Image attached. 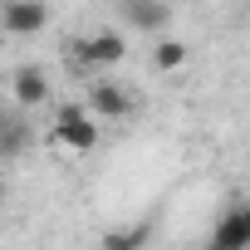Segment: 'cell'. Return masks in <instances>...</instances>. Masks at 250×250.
<instances>
[{"instance_id":"cell-1","label":"cell","mask_w":250,"mask_h":250,"mask_svg":"<svg viewBox=\"0 0 250 250\" xmlns=\"http://www.w3.org/2000/svg\"><path fill=\"white\" fill-rule=\"evenodd\" d=\"M103 138V118L88 108V103H64L59 118H54V143L69 147V152H93Z\"/></svg>"},{"instance_id":"cell-2","label":"cell","mask_w":250,"mask_h":250,"mask_svg":"<svg viewBox=\"0 0 250 250\" xmlns=\"http://www.w3.org/2000/svg\"><path fill=\"white\" fill-rule=\"evenodd\" d=\"M74 54H79V64H88V69H113V64L128 59V40H123V30H93L88 40L74 44Z\"/></svg>"},{"instance_id":"cell-3","label":"cell","mask_w":250,"mask_h":250,"mask_svg":"<svg viewBox=\"0 0 250 250\" xmlns=\"http://www.w3.org/2000/svg\"><path fill=\"white\" fill-rule=\"evenodd\" d=\"M0 25H5V35H15V40H30V35H40L49 25V5L44 0H5Z\"/></svg>"},{"instance_id":"cell-4","label":"cell","mask_w":250,"mask_h":250,"mask_svg":"<svg viewBox=\"0 0 250 250\" xmlns=\"http://www.w3.org/2000/svg\"><path fill=\"white\" fill-rule=\"evenodd\" d=\"M83 103H88V108H93L103 123H123V118L133 113V93L123 88V83H113V79H93Z\"/></svg>"},{"instance_id":"cell-5","label":"cell","mask_w":250,"mask_h":250,"mask_svg":"<svg viewBox=\"0 0 250 250\" xmlns=\"http://www.w3.org/2000/svg\"><path fill=\"white\" fill-rule=\"evenodd\" d=\"M123 20L143 35H157V30L172 25V5L167 0H123Z\"/></svg>"},{"instance_id":"cell-6","label":"cell","mask_w":250,"mask_h":250,"mask_svg":"<svg viewBox=\"0 0 250 250\" xmlns=\"http://www.w3.org/2000/svg\"><path fill=\"white\" fill-rule=\"evenodd\" d=\"M10 93H15L20 108H40V103H49V74L40 64H20L15 79H10Z\"/></svg>"},{"instance_id":"cell-7","label":"cell","mask_w":250,"mask_h":250,"mask_svg":"<svg viewBox=\"0 0 250 250\" xmlns=\"http://www.w3.org/2000/svg\"><path fill=\"white\" fill-rule=\"evenodd\" d=\"M211 245H221V250H245L250 245V216H245V206L221 211V221L211 230Z\"/></svg>"},{"instance_id":"cell-8","label":"cell","mask_w":250,"mask_h":250,"mask_svg":"<svg viewBox=\"0 0 250 250\" xmlns=\"http://www.w3.org/2000/svg\"><path fill=\"white\" fill-rule=\"evenodd\" d=\"M30 152V123L20 113H0V162H15Z\"/></svg>"},{"instance_id":"cell-9","label":"cell","mask_w":250,"mask_h":250,"mask_svg":"<svg viewBox=\"0 0 250 250\" xmlns=\"http://www.w3.org/2000/svg\"><path fill=\"white\" fill-rule=\"evenodd\" d=\"M187 59H191L187 40H157V49H152V64H157L162 74H177V69H187Z\"/></svg>"},{"instance_id":"cell-10","label":"cell","mask_w":250,"mask_h":250,"mask_svg":"<svg viewBox=\"0 0 250 250\" xmlns=\"http://www.w3.org/2000/svg\"><path fill=\"white\" fill-rule=\"evenodd\" d=\"M0 10H5V0H0Z\"/></svg>"},{"instance_id":"cell-11","label":"cell","mask_w":250,"mask_h":250,"mask_svg":"<svg viewBox=\"0 0 250 250\" xmlns=\"http://www.w3.org/2000/svg\"><path fill=\"white\" fill-rule=\"evenodd\" d=\"M245 216H250V206H245Z\"/></svg>"},{"instance_id":"cell-12","label":"cell","mask_w":250,"mask_h":250,"mask_svg":"<svg viewBox=\"0 0 250 250\" xmlns=\"http://www.w3.org/2000/svg\"><path fill=\"white\" fill-rule=\"evenodd\" d=\"M245 25H250V15H245Z\"/></svg>"},{"instance_id":"cell-13","label":"cell","mask_w":250,"mask_h":250,"mask_svg":"<svg viewBox=\"0 0 250 250\" xmlns=\"http://www.w3.org/2000/svg\"><path fill=\"white\" fill-rule=\"evenodd\" d=\"M0 30H5V25H0Z\"/></svg>"}]
</instances>
